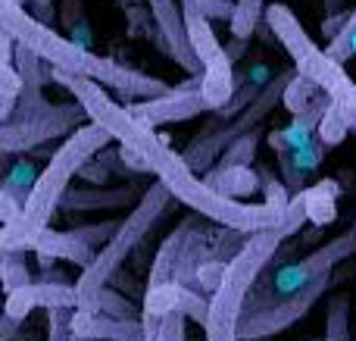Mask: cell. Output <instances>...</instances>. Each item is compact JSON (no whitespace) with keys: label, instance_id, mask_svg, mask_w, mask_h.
<instances>
[{"label":"cell","instance_id":"cell-17","mask_svg":"<svg viewBox=\"0 0 356 341\" xmlns=\"http://www.w3.org/2000/svg\"><path fill=\"white\" fill-rule=\"evenodd\" d=\"M138 198V191L131 185H119V188H104V185H91V188H69L63 198V210H122L131 207Z\"/></svg>","mask_w":356,"mask_h":341},{"label":"cell","instance_id":"cell-35","mask_svg":"<svg viewBox=\"0 0 356 341\" xmlns=\"http://www.w3.org/2000/svg\"><path fill=\"white\" fill-rule=\"evenodd\" d=\"M29 3H38V6H31V16L38 19V22H44V25H54V0H29Z\"/></svg>","mask_w":356,"mask_h":341},{"label":"cell","instance_id":"cell-27","mask_svg":"<svg viewBox=\"0 0 356 341\" xmlns=\"http://www.w3.org/2000/svg\"><path fill=\"white\" fill-rule=\"evenodd\" d=\"M257 175H259V188L266 191V204H272V207H278L282 213H288V207H291V200L294 198H288L282 179H278L269 166H257Z\"/></svg>","mask_w":356,"mask_h":341},{"label":"cell","instance_id":"cell-8","mask_svg":"<svg viewBox=\"0 0 356 341\" xmlns=\"http://www.w3.org/2000/svg\"><path fill=\"white\" fill-rule=\"evenodd\" d=\"M294 75H297V66L282 69L278 75H272V79L266 81L263 91L253 97V104L244 106V110H241L228 125L225 122H222V125H216V122L207 125V129H203L200 135H197L194 141L181 150L184 160H188V166L194 169V173H209L213 160L228 148V144H234L238 138H244L247 132L259 129V122H263V119L269 116L278 104H282V100H284V88H288V81L294 79Z\"/></svg>","mask_w":356,"mask_h":341},{"label":"cell","instance_id":"cell-37","mask_svg":"<svg viewBox=\"0 0 356 341\" xmlns=\"http://www.w3.org/2000/svg\"><path fill=\"white\" fill-rule=\"evenodd\" d=\"M334 38H344V41L356 44V10L350 13V19H347V25H344V29H341V31H338V35H334Z\"/></svg>","mask_w":356,"mask_h":341},{"label":"cell","instance_id":"cell-38","mask_svg":"<svg viewBox=\"0 0 356 341\" xmlns=\"http://www.w3.org/2000/svg\"><path fill=\"white\" fill-rule=\"evenodd\" d=\"M72 341H94V338H81V335H72Z\"/></svg>","mask_w":356,"mask_h":341},{"label":"cell","instance_id":"cell-6","mask_svg":"<svg viewBox=\"0 0 356 341\" xmlns=\"http://www.w3.org/2000/svg\"><path fill=\"white\" fill-rule=\"evenodd\" d=\"M85 106L75 104H50L38 85H25L16 110L6 122H0V150L3 157L35 154L38 148L50 144L54 138L72 135L79 125H85Z\"/></svg>","mask_w":356,"mask_h":341},{"label":"cell","instance_id":"cell-29","mask_svg":"<svg viewBox=\"0 0 356 341\" xmlns=\"http://www.w3.org/2000/svg\"><path fill=\"white\" fill-rule=\"evenodd\" d=\"M60 13H63V25H66V31H79V44L88 41V19H85V6H81V0H63L60 3Z\"/></svg>","mask_w":356,"mask_h":341},{"label":"cell","instance_id":"cell-19","mask_svg":"<svg viewBox=\"0 0 356 341\" xmlns=\"http://www.w3.org/2000/svg\"><path fill=\"white\" fill-rule=\"evenodd\" d=\"M203 179L213 188L225 191L228 198H238V200L259 188V175H257V169H250V166H234V169H225V173H213V169H209Z\"/></svg>","mask_w":356,"mask_h":341},{"label":"cell","instance_id":"cell-21","mask_svg":"<svg viewBox=\"0 0 356 341\" xmlns=\"http://www.w3.org/2000/svg\"><path fill=\"white\" fill-rule=\"evenodd\" d=\"M266 0H238L234 3V16H232V35L241 41H250L253 31H257L259 19H266Z\"/></svg>","mask_w":356,"mask_h":341},{"label":"cell","instance_id":"cell-3","mask_svg":"<svg viewBox=\"0 0 356 341\" xmlns=\"http://www.w3.org/2000/svg\"><path fill=\"white\" fill-rule=\"evenodd\" d=\"M307 216H309L307 194H297L282 223L269 225L263 232H253L244 241V248H238V254L228 260L219 288L209 294V319L203 326L207 329V341H241L238 319H241V310H244L247 294L259 282V276L272 263V257L282 251L284 238L294 235L307 223Z\"/></svg>","mask_w":356,"mask_h":341},{"label":"cell","instance_id":"cell-32","mask_svg":"<svg viewBox=\"0 0 356 341\" xmlns=\"http://www.w3.org/2000/svg\"><path fill=\"white\" fill-rule=\"evenodd\" d=\"M81 179H88V182H94V185H104V182H110V166H106L100 157H94L91 163H85L81 166Z\"/></svg>","mask_w":356,"mask_h":341},{"label":"cell","instance_id":"cell-26","mask_svg":"<svg viewBox=\"0 0 356 341\" xmlns=\"http://www.w3.org/2000/svg\"><path fill=\"white\" fill-rule=\"evenodd\" d=\"M350 129H353V122L347 119V113L341 110V106L332 104L325 110V119H322L319 129H316V135H319V144H325V148H334V144L344 141Z\"/></svg>","mask_w":356,"mask_h":341},{"label":"cell","instance_id":"cell-5","mask_svg":"<svg viewBox=\"0 0 356 341\" xmlns=\"http://www.w3.org/2000/svg\"><path fill=\"white\" fill-rule=\"evenodd\" d=\"M172 200H175L172 191H169L163 182L150 185L147 191L141 194V200L129 210V216L122 219V225L116 229V235L97 251V257L91 260V267H85L81 276L75 279V288H79V307H85L100 288L110 285V279L122 269V263L135 254L138 244L150 235V229L160 223V216L169 210Z\"/></svg>","mask_w":356,"mask_h":341},{"label":"cell","instance_id":"cell-16","mask_svg":"<svg viewBox=\"0 0 356 341\" xmlns=\"http://www.w3.org/2000/svg\"><path fill=\"white\" fill-rule=\"evenodd\" d=\"M35 251L44 263L47 260H69L81 269L91 267V260L97 257V248H91L88 241H81L72 229L69 232H54V229L41 232V238L35 241Z\"/></svg>","mask_w":356,"mask_h":341},{"label":"cell","instance_id":"cell-36","mask_svg":"<svg viewBox=\"0 0 356 341\" xmlns=\"http://www.w3.org/2000/svg\"><path fill=\"white\" fill-rule=\"evenodd\" d=\"M19 323H25V319H16V317H10V313H3V317H0V341H13V338H16Z\"/></svg>","mask_w":356,"mask_h":341},{"label":"cell","instance_id":"cell-31","mask_svg":"<svg viewBox=\"0 0 356 341\" xmlns=\"http://www.w3.org/2000/svg\"><path fill=\"white\" fill-rule=\"evenodd\" d=\"M184 323H188V313H181V310L166 313L156 341H184Z\"/></svg>","mask_w":356,"mask_h":341},{"label":"cell","instance_id":"cell-25","mask_svg":"<svg viewBox=\"0 0 356 341\" xmlns=\"http://www.w3.org/2000/svg\"><path fill=\"white\" fill-rule=\"evenodd\" d=\"M22 254L25 251H0V276H3L6 294L22 288V285H29V282H35L31 279V269L25 267Z\"/></svg>","mask_w":356,"mask_h":341},{"label":"cell","instance_id":"cell-18","mask_svg":"<svg viewBox=\"0 0 356 341\" xmlns=\"http://www.w3.org/2000/svg\"><path fill=\"white\" fill-rule=\"evenodd\" d=\"M79 310H100L116 319H141L144 317V307H138L129 294H122L119 288H110V285H104L85 307H79Z\"/></svg>","mask_w":356,"mask_h":341},{"label":"cell","instance_id":"cell-7","mask_svg":"<svg viewBox=\"0 0 356 341\" xmlns=\"http://www.w3.org/2000/svg\"><path fill=\"white\" fill-rule=\"evenodd\" d=\"M338 285L332 276H319V279L307 282L300 288L291 292H269L263 285H253L250 294L244 301V310L238 319V335L241 341H263L269 335H278L288 326H294L297 319H303L316 307V301L325 298V292Z\"/></svg>","mask_w":356,"mask_h":341},{"label":"cell","instance_id":"cell-20","mask_svg":"<svg viewBox=\"0 0 356 341\" xmlns=\"http://www.w3.org/2000/svg\"><path fill=\"white\" fill-rule=\"evenodd\" d=\"M22 91H25V81H22V72L16 69V63H0V122H6L13 116Z\"/></svg>","mask_w":356,"mask_h":341},{"label":"cell","instance_id":"cell-1","mask_svg":"<svg viewBox=\"0 0 356 341\" xmlns=\"http://www.w3.org/2000/svg\"><path fill=\"white\" fill-rule=\"evenodd\" d=\"M50 79L56 85H63L66 91H72V97L85 106L88 122H97L100 129H106L116 144L138 150L147 160L150 173L172 191L175 200H181L184 207H191L194 213L207 216L216 225H228L238 232H263L269 225H278L284 219V213L272 204H250V200L228 198L225 191L213 188L207 179L194 173L184 160V154H178L175 148H169L160 135L154 132V125H147L144 119H138L129 106H119L110 94L104 91V85L88 75H72L63 69H50Z\"/></svg>","mask_w":356,"mask_h":341},{"label":"cell","instance_id":"cell-33","mask_svg":"<svg viewBox=\"0 0 356 341\" xmlns=\"http://www.w3.org/2000/svg\"><path fill=\"white\" fill-rule=\"evenodd\" d=\"M234 3H238V0H200L203 13H207L209 19H228V22H232V16H234Z\"/></svg>","mask_w":356,"mask_h":341},{"label":"cell","instance_id":"cell-2","mask_svg":"<svg viewBox=\"0 0 356 341\" xmlns=\"http://www.w3.org/2000/svg\"><path fill=\"white\" fill-rule=\"evenodd\" d=\"M110 141H113V135L106 129H100L97 122H85L72 135H66V141L47 160L44 173L35 179L29 198H25L22 213L13 223L3 225V232H0V251H35V241L41 238V232L50 229V219H54L56 207L66 198L69 182Z\"/></svg>","mask_w":356,"mask_h":341},{"label":"cell","instance_id":"cell-30","mask_svg":"<svg viewBox=\"0 0 356 341\" xmlns=\"http://www.w3.org/2000/svg\"><path fill=\"white\" fill-rule=\"evenodd\" d=\"M122 225V219H106V223H94V225H75V235L81 238V241H88L91 248H100V244H106L113 235H116V229Z\"/></svg>","mask_w":356,"mask_h":341},{"label":"cell","instance_id":"cell-11","mask_svg":"<svg viewBox=\"0 0 356 341\" xmlns=\"http://www.w3.org/2000/svg\"><path fill=\"white\" fill-rule=\"evenodd\" d=\"M147 3L154 10L163 38H166V54L175 60V66H181L188 75H203V63L197 56L194 44H191L188 25H184L181 0H147Z\"/></svg>","mask_w":356,"mask_h":341},{"label":"cell","instance_id":"cell-24","mask_svg":"<svg viewBox=\"0 0 356 341\" xmlns=\"http://www.w3.org/2000/svg\"><path fill=\"white\" fill-rule=\"evenodd\" d=\"M319 94H322V88L316 85V81L309 79V75L297 72L294 79L288 81V88H284V100H282V104L288 106L291 113H300V110H307V106L313 104V100L319 97Z\"/></svg>","mask_w":356,"mask_h":341},{"label":"cell","instance_id":"cell-12","mask_svg":"<svg viewBox=\"0 0 356 341\" xmlns=\"http://www.w3.org/2000/svg\"><path fill=\"white\" fill-rule=\"evenodd\" d=\"M50 310V307H79V288L75 282H60V279H35L29 285L16 288V292L6 294V307L3 313L16 319H25L31 310Z\"/></svg>","mask_w":356,"mask_h":341},{"label":"cell","instance_id":"cell-40","mask_svg":"<svg viewBox=\"0 0 356 341\" xmlns=\"http://www.w3.org/2000/svg\"><path fill=\"white\" fill-rule=\"evenodd\" d=\"M22 3H25V0H22Z\"/></svg>","mask_w":356,"mask_h":341},{"label":"cell","instance_id":"cell-10","mask_svg":"<svg viewBox=\"0 0 356 341\" xmlns=\"http://www.w3.org/2000/svg\"><path fill=\"white\" fill-rule=\"evenodd\" d=\"M350 257H356V219L347 232H341L338 238H332V241H325L322 248H316L313 254L303 257L300 263L284 267L282 273L275 276V285H278V292L300 288V285H307V282L319 279V276H332L334 269L344 260H350Z\"/></svg>","mask_w":356,"mask_h":341},{"label":"cell","instance_id":"cell-28","mask_svg":"<svg viewBox=\"0 0 356 341\" xmlns=\"http://www.w3.org/2000/svg\"><path fill=\"white\" fill-rule=\"evenodd\" d=\"M79 307H50L47 310V341H72V319Z\"/></svg>","mask_w":356,"mask_h":341},{"label":"cell","instance_id":"cell-14","mask_svg":"<svg viewBox=\"0 0 356 341\" xmlns=\"http://www.w3.org/2000/svg\"><path fill=\"white\" fill-rule=\"evenodd\" d=\"M144 310L160 313V317H166V313H172V310H181V313H188V319L207 326L209 298L203 292H197V288L181 285V282H166V285H160V288H147V292H144Z\"/></svg>","mask_w":356,"mask_h":341},{"label":"cell","instance_id":"cell-23","mask_svg":"<svg viewBox=\"0 0 356 341\" xmlns=\"http://www.w3.org/2000/svg\"><path fill=\"white\" fill-rule=\"evenodd\" d=\"M259 138H263V129H253V132H247L244 138H238L234 144H228L225 157H222V163L213 169V173H225V169H234V166H250L253 157H257Z\"/></svg>","mask_w":356,"mask_h":341},{"label":"cell","instance_id":"cell-4","mask_svg":"<svg viewBox=\"0 0 356 341\" xmlns=\"http://www.w3.org/2000/svg\"><path fill=\"white\" fill-rule=\"evenodd\" d=\"M266 25H269V31L275 35V41L288 50L297 72L309 75V79L332 97V104L347 113V119L353 122V132H356V81L347 75L344 63L328 56V50H322L319 44L309 38V31L303 29V22L291 13L288 3H278L275 0V3L266 6Z\"/></svg>","mask_w":356,"mask_h":341},{"label":"cell","instance_id":"cell-34","mask_svg":"<svg viewBox=\"0 0 356 341\" xmlns=\"http://www.w3.org/2000/svg\"><path fill=\"white\" fill-rule=\"evenodd\" d=\"M328 56H334L338 63H347L353 56V50H356V44H350V41H344V38H332L328 41Z\"/></svg>","mask_w":356,"mask_h":341},{"label":"cell","instance_id":"cell-22","mask_svg":"<svg viewBox=\"0 0 356 341\" xmlns=\"http://www.w3.org/2000/svg\"><path fill=\"white\" fill-rule=\"evenodd\" d=\"M325 341H350V298L334 294L325 313Z\"/></svg>","mask_w":356,"mask_h":341},{"label":"cell","instance_id":"cell-9","mask_svg":"<svg viewBox=\"0 0 356 341\" xmlns=\"http://www.w3.org/2000/svg\"><path fill=\"white\" fill-rule=\"evenodd\" d=\"M181 13H184V25H188L191 44H194L197 56L203 63V97L213 110L225 106L228 100L234 97V72H232V56H228V47H222L219 38L213 31V19L203 13L200 0H181Z\"/></svg>","mask_w":356,"mask_h":341},{"label":"cell","instance_id":"cell-39","mask_svg":"<svg viewBox=\"0 0 356 341\" xmlns=\"http://www.w3.org/2000/svg\"><path fill=\"white\" fill-rule=\"evenodd\" d=\"M313 341H325V338H313Z\"/></svg>","mask_w":356,"mask_h":341},{"label":"cell","instance_id":"cell-15","mask_svg":"<svg viewBox=\"0 0 356 341\" xmlns=\"http://www.w3.org/2000/svg\"><path fill=\"white\" fill-rule=\"evenodd\" d=\"M72 332L94 341H144V319H116L100 310H75Z\"/></svg>","mask_w":356,"mask_h":341},{"label":"cell","instance_id":"cell-13","mask_svg":"<svg viewBox=\"0 0 356 341\" xmlns=\"http://www.w3.org/2000/svg\"><path fill=\"white\" fill-rule=\"evenodd\" d=\"M138 119H144L147 125H169V122H184V119H194L200 116L203 110H213L203 97V91H181V88H172L169 94L163 97H150V100H141V104L129 106Z\"/></svg>","mask_w":356,"mask_h":341}]
</instances>
